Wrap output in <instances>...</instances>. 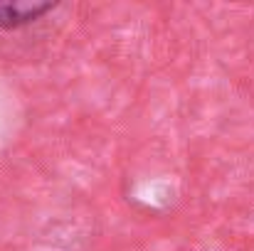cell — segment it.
Wrapping results in <instances>:
<instances>
[{"instance_id": "6da1fadb", "label": "cell", "mask_w": 254, "mask_h": 251, "mask_svg": "<svg viewBox=\"0 0 254 251\" xmlns=\"http://www.w3.org/2000/svg\"><path fill=\"white\" fill-rule=\"evenodd\" d=\"M55 7L57 2L50 0H0V30L25 27Z\"/></svg>"}]
</instances>
